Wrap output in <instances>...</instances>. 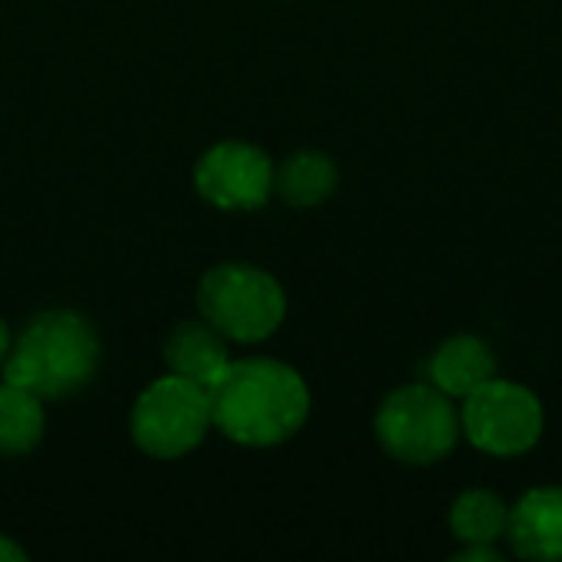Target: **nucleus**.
<instances>
[{
    "mask_svg": "<svg viewBox=\"0 0 562 562\" xmlns=\"http://www.w3.org/2000/svg\"><path fill=\"white\" fill-rule=\"evenodd\" d=\"M26 550L20 543H13L10 537H0V562H23Z\"/></svg>",
    "mask_w": 562,
    "mask_h": 562,
    "instance_id": "2eb2a0df",
    "label": "nucleus"
},
{
    "mask_svg": "<svg viewBox=\"0 0 562 562\" xmlns=\"http://www.w3.org/2000/svg\"><path fill=\"white\" fill-rule=\"evenodd\" d=\"M510 553L520 560H562V487H533L514 507L507 520Z\"/></svg>",
    "mask_w": 562,
    "mask_h": 562,
    "instance_id": "6e6552de",
    "label": "nucleus"
},
{
    "mask_svg": "<svg viewBox=\"0 0 562 562\" xmlns=\"http://www.w3.org/2000/svg\"><path fill=\"white\" fill-rule=\"evenodd\" d=\"M102 346L95 326L72 310L36 313L10 342L3 382H13L40 398H69L99 372Z\"/></svg>",
    "mask_w": 562,
    "mask_h": 562,
    "instance_id": "f03ea898",
    "label": "nucleus"
},
{
    "mask_svg": "<svg viewBox=\"0 0 562 562\" xmlns=\"http://www.w3.org/2000/svg\"><path fill=\"white\" fill-rule=\"evenodd\" d=\"M201 316L227 342H263L286 319V293L273 273L254 263H221L198 283Z\"/></svg>",
    "mask_w": 562,
    "mask_h": 562,
    "instance_id": "20e7f679",
    "label": "nucleus"
},
{
    "mask_svg": "<svg viewBox=\"0 0 562 562\" xmlns=\"http://www.w3.org/2000/svg\"><path fill=\"white\" fill-rule=\"evenodd\" d=\"M46 428L43 398L13 385L0 382V454L20 458L30 454Z\"/></svg>",
    "mask_w": 562,
    "mask_h": 562,
    "instance_id": "ddd939ff",
    "label": "nucleus"
},
{
    "mask_svg": "<svg viewBox=\"0 0 562 562\" xmlns=\"http://www.w3.org/2000/svg\"><path fill=\"white\" fill-rule=\"evenodd\" d=\"M211 425L244 448H273L290 441L310 418L306 379L277 359H231L207 389Z\"/></svg>",
    "mask_w": 562,
    "mask_h": 562,
    "instance_id": "f257e3e1",
    "label": "nucleus"
},
{
    "mask_svg": "<svg viewBox=\"0 0 562 562\" xmlns=\"http://www.w3.org/2000/svg\"><path fill=\"white\" fill-rule=\"evenodd\" d=\"M458 562H501L504 553L497 550V543H461V550L451 557Z\"/></svg>",
    "mask_w": 562,
    "mask_h": 562,
    "instance_id": "4468645a",
    "label": "nucleus"
},
{
    "mask_svg": "<svg viewBox=\"0 0 562 562\" xmlns=\"http://www.w3.org/2000/svg\"><path fill=\"white\" fill-rule=\"evenodd\" d=\"M510 507L487 487H471L454 497L448 524L458 543H501L507 537Z\"/></svg>",
    "mask_w": 562,
    "mask_h": 562,
    "instance_id": "f8f14e48",
    "label": "nucleus"
},
{
    "mask_svg": "<svg viewBox=\"0 0 562 562\" xmlns=\"http://www.w3.org/2000/svg\"><path fill=\"white\" fill-rule=\"evenodd\" d=\"M277 165L250 142H221L207 148L194 165L198 194L221 211H257L273 194Z\"/></svg>",
    "mask_w": 562,
    "mask_h": 562,
    "instance_id": "0eeeda50",
    "label": "nucleus"
},
{
    "mask_svg": "<svg viewBox=\"0 0 562 562\" xmlns=\"http://www.w3.org/2000/svg\"><path fill=\"white\" fill-rule=\"evenodd\" d=\"M165 362L175 375L211 389L221 379V372L231 366V349H227V339L207 319L201 323L191 319L171 329L165 342Z\"/></svg>",
    "mask_w": 562,
    "mask_h": 562,
    "instance_id": "9d476101",
    "label": "nucleus"
},
{
    "mask_svg": "<svg viewBox=\"0 0 562 562\" xmlns=\"http://www.w3.org/2000/svg\"><path fill=\"white\" fill-rule=\"evenodd\" d=\"M211 428L207 389L175 372L155 379L132 408V441L158 461L191 454Z\"/></svg>",
    "mask_w": 562,
    "mask_h": 562,
    "instance_id": "39448f33",
    "label": "nucleus"
},
{
    "mask_svg": "<svg viewBox=\"0 0 562 562\" xmlns=\"http://www.w3.org/2000/svg\"><path fill=\"white\" fill-rule=\"evenodd\" d=\"M494 375H497V356L491 342L474 333L448 336L425 366V382H431L438 392L461 398V402L471 392H477L484 382H491Z\"/></svg>",
    "mask_w": 562,
    "mask_h": 562,
    "instance_id": "1a4fd4ad",
    "label": "nucleus"
},
{
    "mask_svg": "<svg viewBox=\"0 0 562 562\" xmlns=\"http://www.w3.org/2000/svg\"><path fill=\"white\" fill-rule=\"evenodd\" d=\"M375 438L398 464L428 468L458 448L461 412L454 398L431 382H412L382 398L375 412Z\"/></svg>",
    "mask_w": 562,
    "mask_h": 562,
    "instance_id": "7ed1b4c3",
    "label": "nucleus"
},
{
    "mask_svg": "<svg viewBox=\"0 0 562 562\" xmlns=\"http://www.w3.org/2000/svg\"><path fill=\"white\" fill-rule=\"evenodd\" d=\"M10 352V333H7V323L0 319V369H3V359Z\"/></svg>",
    "mask_w": 562,
    "mask_h": 562,
    "instance_id": "dca6fc26",
    "label": "nucleus"
},
{
    "mask_svg": "<svg viewBox=\"0 0 562 562\" xmlns=\"http://www.w3.org/2000/svg\"><path fill=\"white\" fill-rule=\"evenodd\" d=\"M543 425L547 415L537 392L497 375L461 405V435L491 458H520L533 451L543 438Z\"/></svg>",
    "mask_w": 562,
    "mask_h": 562,
    "instance_id": "423d86ee",
    "label": "nucleus"
},
{
    "mask_svg": "<svg viewBox=\"0 0 562 562\" xmlns=\"http://www.w3.org/2000/svg\"><path fill=\"white\" fill-rule=\"evenodd\" d=\"M336 188H339L336 161L313 148L290 155L273 175V191L293 207H316L329 201Z\"/></svg>",
    "mask_w": 562,
    "mask_h": 562,
    "instance_id": "9b49d317",
    "label": "nucleus"
}]
</instances>
